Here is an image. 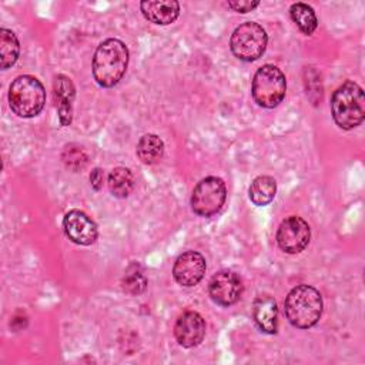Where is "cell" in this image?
<instances>
[{
	"instance_id": "cell-14",
	"label": "cell",
	"mask_w": 365,
	"mask_h": 365,
	"mask_svg": "<svg viewBox=\"0 0 365 365\" xmlns=\"http://www.w3.org/2000/svg\"><path fill=\"white\" fill-rule=\"evenodd\" d=\"M255 325L265 334H275L278 328V308L271 295H258L252 302Z\"/></svg>"
},
{
	"instance_id": "cell-23",
	"label": "cell",
	"mask_w": 365,
	"mask_h": 365,
	"mask_svg": "<svg viewBox=\"0 0 365 365\" xmlns=\"http://www.w3.org/2000/svg\"><path fill=\"white\" fill-rule=\"evenodd\" d=\"M228 7L237 13H248L259 6L258 0H230Z\"/></svg>"
},
{
	"instance_id": "cell-13",
	"label": "cell",
	"mask_w": 365,
	"mask_h": 365,
	"mask_svg": "<svg viewBox=\"0 0 365 365\" xmlns=\"http://www.w3.org/2000/svg\"><path fill=\"white\" fill-rule=\"evenodd\" d=\"M53 97L61 125H70L73 120V104L76 98V87L70 77L57 74L53 81Z\"/></svg>"
},
{
	"instance_id": "cell-21",
	"label": "cell",
	"mask_w": 365,
	"mask_h": 365,
	"mask_svg": "<svg viewBox=\"0 0 365 365\" xmlns=\"http://www.w3.org/2000/svg\"><path fill=\"white\" fill-rule=\"evenodd\" d=\"M121 288L130 295H138L147 288V278L138 264H131L121 279Z\"/></svg>"
},
{
	"instance_id": "cell-24",
	"label": "cell",
	"mask_w": 365,
	"mask_h": 365,
	"mask_svg": "<svg viewBox=\"0 0 365 365\" xmlns=\"http://www.w3.org/2000/svg\"><path fill=\"white\" fill-rule=\"evenodd\" d=\"M90 182H91V187L98 191L103 185V171L101 168H94L90 174Z\"/></svg>"
},
{
	"instance_id": "cell-16",
	"label": "cell",
	"mask_w": 365,
	"mask_h": 365,
	"mask_svg": "<svg viewBox=\"0 0 365 365\" xmlns=\"http://www.w3.org/2000/svg\"><path fill=\"white\" fill-rule=\"evenodd\" d=\"M277 194V181L271 175H258L248 188V197L257 207L268 205Z\"/></svg>"
},
{
	"instance_id": "cell-10",
	"label": "cell",
	"mask_w": 365,
	"mask_h": 365,
	"mask_svg": "<svg viewBox=\"0 0 365 365\" xmlns=\"http://www.w3.org/2000/svg\"><path fill=\"white\" fill-rule=\"evenodd\" d=\"M63 228L67 238L78 245H91L98 237L96 222L80 210H70L64 215Z\"/></svg>"
},
{
	"instance_id": "cell-1",
	"label": "cell",
	"mask_w": 365,
	"mask_h": 365,
	"mask_svg": "<svg viewBox=\"0 0 365 365\" xmlns=\"http://www.w3.org/2000/svg\"><path fill=\"white\" fill-rule=\"evenodd\" d=\"M128 48L118 38H107L98 44L93 57V77L98 86L114 87L125 74Z\"/></svg>"
},
{
	"instance_id": "cell-20",
	"label": "cell",
	"mask_w": 365,
	"mask_h": 365,
	"mask_svg": "<svg viewBox=\"0 0 365 365\" xmlns=\"http://www.w3.org/2000/svg\"><path fill=\"white\" fill-rule=\"evenodd\" d=\"M20 56V43L17 36L9 29H0V60L1 68L11 67Z\"/></svg>"
},
{
	"instance_id": "cell-15",
	"label": "cell",
	"mask_w": 365,
	"mask_h": 365,
	"mask_svg": "<svg viewBox=\"0 0 365 365\" xmlns=\"http://www.w3.org/2000/svg\"><path fill=\"white\" fill-rule=\"evenodd\" d=\"M140 10L148 21L154 24L167 26L174 23L180 16V3L174 0L141 1Z\"/></svg>"
},
{
	"instance_id": "cell-4",
	"label": "cell",
	"mask_w": 365,
	"mask_h": 365,
	"mask_svg": "<svg viewBox=\"0 0 365 365\" xmlns=\"http://www.w3.org/2000/svg\"><path fill=\"white\" fill-rule=\"evenodd\" d=\"M46 103V90L38 78L30 74L16 77L9 87V106L23 118H31L41 113Z\"/></svg>"
},
{
	"instance_id": "cell-2",
	"label": "cell",
	"mask_w": 365,
	"mask_h": 365,
	"mask_svg": "<svg viewBox=\"0 0 365 365\" xmlns=\"http://www.w3.org/2000/svg\"><path fill=\"white\" fill-rule=\"evenodd\" d=\"M322 307L319 291L307 284L294 287L284 301V312L288 322L299 329L314 327L322 315Z\"/></svg>"
},
{
	"instance_id": "cell-8",
	"label": "cell",
	"mask_w": 365,
	"mask_h": 365,
	"mask_svg": "<svg viewBox=\"0 0 365 365\" xmlns=\"http://www.w3.org/2000/svg\"><path fill=\"white\" fill-rule=\"evenodd\" d=\"M311 238V228L305 220L297 215L285 218L275 234L278 247L287 254H299L304 251Z\"/></svg>"
},
{
	"instance_id": "cell-18",
	"label": "cell",
	"mask_w": 365,
	"mask_h": 365,
	"mask_svg": "<svg viewBox=\"0 0 365 365\" xmlns=\"http://www.w3.org/2000/svg\"><path fill=\"white\" fill-rule=\"evenodd\" d=\"M137 157L144 164H155L164 155V143L157 134H144L137 143Z\"/></svg>"
},
{
	"instance_id": "cell-12",
	"label": "cell",
	"mask_w": 365,
	"mask_h": 365,
	"mask_svg": "<svg viewBox=\"0 0 365 365\" xmlns=\"http://www.w3.org/2000/svg\"><path fill=\"white\" fill-rule=\"evenodd\" d=\"M174 336L184 348H192L205 336V321L197 311L182 312L174 325Z\"/></svg>"
},
{
	"instance_id": "cell-3",
	"label": "cell",
	"mask_w": 365,
	"mask_h": 365,
	"mask_svg": "<svg viewBox=\"0 0 365 365\" xmlns=\"http://www.w3.org/2000/svg\"><path fill=\"white\" fill-rule=\"evenodd\" d=\"M331 114L342 130L358 127L365 118V96L359 84L352 80L342 83L331 97Z\"/></svg>"
},
{
	"instance_id": "cell-9",
	"label": "cell",
	"mask_w": 365,
	"mask_h": 365,
	"mask_svg": "<svg viewBox=\"0 0 365 365\" xmlns=\"http://www.w3.org/2000/svg\"><path fill=\"white\" fill-rule=\"evenodd\" d=\"M208 294L217 305L230 307L241 298L242 281L240 275L232 271H220L212 275L208 284Z\"/></svg>"
},
{
	"instance_id": "cell-7",
	"label": "cell",
	"mask_w": 365,
	"mask_h": 365,
	"mask_svg": "<svg viewBox=\"0 0 365 365\" xmlns=\"http://www.w3.org/2000/svg\"><path fill=\"white\" fill-rule=\"evenodd\" d=\"M227 200V187L220 177H205L192 190L191 208L200 217L217 214Z\"/></svg>"
},
{
	"instance_id": "cell-22",
	"label": "cell",
	"mask_w": 365,
	"mask_h": 365,
	"mask_svg": "<svg viewBox=\"0 0 365 365\" xmlns=\"http://www.w3.org/2000/svg\"><path fill=\"white\" fill-rule=\"evenodd\" d=\"M87 160H88V157H87L86 151L80 145H77V144H67L64 147L63 161H64V164L70 170L78 171V170L84 168L86 164H87Z\"/></svg>"
},
{
	"instance_id": "cell-6",
	"label": "cell",
	"mask_w": 365,
	"mask_h": 365,
	"mask_svg": "<svg viewBox=\"0 0 365 365\" xmlns=\"http://www.w3.org/2000/svg\"><path fill=\"white\" fill-rule=\"evenodd\" d=\"M267 43L268 36L262 26L255 21H245L232 31L230 48L238 60L255 61L265 53Z\"/></svg>"
},
{
	"instance_id": "cell-5",
	"label": "cell",
	"mask_w": 365,
	"mask_h": 365,
	"mask_svg": "<svg viewBox=\"0 0 365 365\" xmlns=\"http://www.w3.org/2000/svg\"><path fill=\"white\" fill-rule=\"evenodd\" d=\"M287 80L285 74L272 64L259 67L252 78L251 94L254 101L264 108L277 107L285 97Z\"/></svg>"
},
{
	"instance_id": "cell-11",
	"label": "cell",
	"mask_w": 365,
	"mask_h": 365,
	"mask_svg": "<svg viewBox=\"0 0 365 365\" xmlns=\"http://www.w3.org/2000/svg\"><path fill=\"white\" fill-rule=\"evenodd\" d=\"M205 269V258L200 252L190 250L177 257L173 267V277L182 287H194L204 278Z\"/></svg>"
},
{
	"instance_id": "cell-17",
	"label": "cell",
	"mask_w": 365,
	"mask_h": 365,
	"mask_svg": "<svg viewBox=\"0 0 365 365\" xmlns=\"http://www.w3.org/2000/svg\"><path fill=\"white\" fill-rule=\"evenodd\" d=\"M108 188L110 192L117 198H125L130 195L135 185L134 174L130 168L125 167H115L108 174Z\"/></svg>"
},
{
	"instance_id": "cell-19",
	"label": "cell",
	"mask_w": 365,
	"mask_h": 365,
	"mask_svg": "<svg viewBox=\"0 0 365 365\" xmlns=\"http://www.w3.org/2000/svg\"><path fill=\"white\" fill-rule=\"evenodd\" d=\"M289 16L301 33L311 36L318 27V19L311 6L307 3H294L289 7Z\"/></svg>"
}]
</instances>
